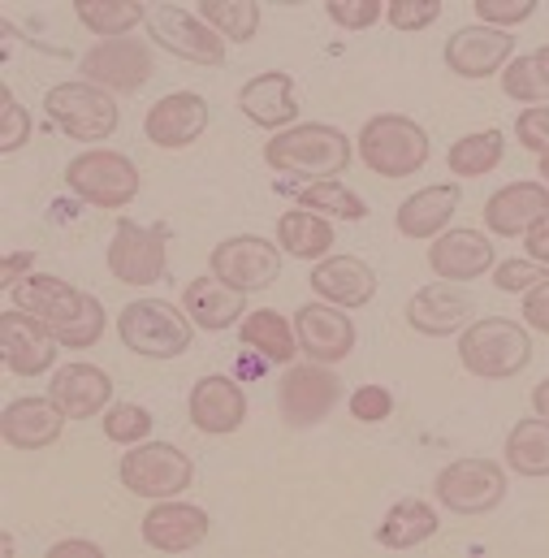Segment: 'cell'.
Returning <instances> with one entry per match:
<instances>
[{
  "label": "cell",
  "mask_w": 549,
  "mask_h": 558,
  "mask_svg": "<svg viewBox=\"0 0 549 558\" xmlns=\"http://www.w3.org/2000/svg\"><path fill=\"white\" fill-rule=\"evenodd\" d=\"M208 118H212V109H208L204 96H195V92H173V96H164V100H156V105L147 109L143 131H147V140L156 143V147L178 151V147H191V143L208 131Z\"/></svg>",
  "instance_id": "cell-18"
},
{
  "label": "cell",
  "mask_w": 549,
  "mask_h": 558,
  "mask_svg": "<svg viewBox=\"0 0 549 558\" xmlns=\"http://www.w3.org/2000/svg\"><path fill=\"white\" fill-rule=\"evenodd\" d=\"M459 199H463L459 182L424 186V191H415V195H407V199L399 204L394 226H399L403 239H441L446 226H450V217L459 213Z\"/></svg>",
  "instance_id": "cell-28"
},
{
  "label": "cell",
  "mask_w": 549,
  "mask_h": 558,
  "mask_svg": "<svg viewBox=\"0 0 549 558\" xmlns=\"http://www.w3.org/2000/svg\"><path fill=\"white\" fill-rule=\"evenodd\" d=\"M511 31H498V26H463L446 39V65L450 74L459 78H489L498 74L511 57Z\"/></svg>",
  "instance_id": "cell-19"
},
{
  "label": "cell",
  "mask_w": 549,
  "mask_h": 558,
  "mask_svg": "<svg viewBox=\"0 0 549 558\" xmlns=\"http://www.w3.org/2000/svg\"><path fill=\"white\" fill-rule=\"evenodd\" d=\"M549 281L546 265H537V260H507V265H498L493 269V286L502 290V294H528L533 286H541Z\"/></svg>",
  "instance_id": "cell-42"
},
{
  "label": "cell",
  "mask_w": 549,
  "mask_h": 558,
  "mask_svg": "<svg viewBox=\"0 0 549 558\" xmlns=\"http://www.w3.org/2000/svg\"><path fill=\"white\" fill-rule=\"evenodd\" d=\"M524 247H528V256H533L537 265H546L549 269V213L533 226V230H528V234H524Z\"/></svg>",
  "instance_id": "cell-49"
},
{
  "label": "cell",
  "mask_w": 549,
  "mask_h": 558,
  "mask_svg": "<svg viewBox=\"0 0 549 558\" xmlns=\"http://www.w3.org/2000/svg\"><path fill=\"white\" fill-rule=\"evenodd\" d=\"M390 412H394V395L386 386H359L351 395V416L359 424H381V420H390Z\"/></svg>",
  "instance_id": "cell-45"
},
{
  "label": "cell",
  "mask_w": 549,
  "mask_h": 558,
  "mask_svg": "<svg viewBox=\"0 0 549 558\" xmlns=\"http://www.w3.org/2000/svg\"><path fill=\"white\" fill-rule=\"evenodd\" d=\"M541 178H546V186H549V156H541Z\"/></svg>",
  "instance_id": "cell-52"
},
{
  "label": "cell",
  "mask_w": 549,
  "mask_h": 558,
  "mask_svg": "<svg viewBox=\"0 0 549 558\" xmlns=\"http://www.w3.org/2000/svg\"><path fill=\"white\" fill-rule=\"evenodd\" d=\"M199 17L221 39H234V44H247L260 31V4L256 0H199Z\"/></svg>",
  "instance_id": "cell-37"
},
{
  "label": "cell",
  "mask_w": 549,
  "mask_h": 558,
  "mask_svg": "<svg viewBox=\"0 0 549 558\" xmlns=\"http://www.w3.org/2000/svg\"><path fill=\"white\" fill-rule=\"evenodd\" d=\"M502 92L520 105H549V48L515 57L502 70Z\"/></svg>",
  "instance_id": "cell-36"
},
{
  "label": "cell",
  "mask_w": 549,
  "mask_h": 558,
  "mask_svg": "<svg viewBox=\"0 0 549 558\" xmlns=\"http://www.w3.org/2000/svg\"><path fill=\"white\" fill-rule=\"evenodd\" d=\"M239 109L265 126V131H290L294 118H298V105H294V78L285 70H269V74H256L252 83H243L239 92Z\"/></svg>",
  "instance_id": "cell-27"
},
{
  "label": "cell",
  "mask_w": 549,
  "mask_h": 558,
  "mask_svg": "<svg viewBox=\"0 0 549 558\" xmlns=\"http://www.w3.org/2000/svg\"><path fill=\"white\" fill-rule=\"evenodd\" d=\"M239 338L269 364H294L298 355V338H294V325L273 312V307H260V312H247V320L239 325Z\"/></svg>",
  "instance_id": "cell-30"
},
{
  "label": "cell",
  "mask_w": 549,
  "mask_h": 558,
  "mask_svg": "<svg viewBox=\"0 0 549 558\" xmlns=\"http://www.w3.org/2000/svg\"><path fill=\"white\" fill-rule=\"evenodd\" d=\"M182 307H186V316H191L199 329H212V333H217V329H230L239 316H247V312H243V294L217 278L186 281Z\"/></svg>",
  "instance_id": "cell-29"
},
{
  "label": "cell",
  "mask_w": 549,
  "mask_h": 558,
  "mask_svg": "<svg viewBox=\"0 0 549 558\" xmlns=\"http://www.w3.org/2000/svg\"><path fill=\"white\" fill-rule=\"evenodd\" d=\"M359 160L377 178H412L428 160V135L403 113H377L359 131Z\"/></svg>",
  "instance_id": "cell-4"
},
{
  "label": "cell",
  "mask_w": 549,
  "mask_h": 558,
  "mask_svg": "<svg viewBox=\"0 0 549 558\" xmlns=\"http://www.w3.org/2000/svg\"><path fill=\"white\" fill-rule=\"evenodd\" d=\"M169 269V230L118 221L109 243V274L126 286H156Z\"/></svg>",
  "instance_id": "cell-11"
},
{
  "label": "cell",
  "mask_w": 549,
  "mask_h": 558,
  "mask_svg": "<svg viewBox=\"0 0 549 558\" xmlns=\"http://www.w3.org/2000/svg\"><path fill=\"white\" fill-rule=\"evenodd\" d=\"M537 4H541V0H476V17H480L485 26L507 31V26L528 22V17L537 13Z\"/></svg>",
  "instance_id": "cell-43"
},
{
  "label": "cell",
  "mask_w": 549,
  "mask_h": 558,
  "mask_svg": "<svg viewBox=\"0 0 549 558\" xmlns=\"http://www.w3.org/2000/svg\"><path fill=\"white\" fill-rule=\"evenodd\" d=\"M74 13L100 39H126L138 22H147V4L138 0H74Z\"/></svg>",
  "instance_id": "cell-33"
},
{
  "label": "cell",
  "mask_w": 549,
  "mask_h": 558,
  "mask_svg": "<svg viewBox=\"0 0 549 558\" xmlns=\"http://www.w3.org/2000/svg\"><path fill=\"white\" fill-rule=\"evenodd\" d=\"M78 70H83V83H91L100 92H126V96H135V92H143L151 83L156 57L138 39H100L83 57Z\"/></svg>",
  "instance_id": "cell-14"
},
{
  "label": "cell",
  "mask_w": 549,
  "mask_h": 558,
  "mask_svg": "<svg viewBox=\"0 0 549 558\" xmlns=\"http://www.w3.org/2000/svg\"><path fill=\"white\" fill-rule=\"evenodd\" d=\"M57 338L35 320L26 316L22 307H4L0 312V360L9 373L17 377H44L57 368Z\"/></svg>",
  "instance_id": "cell-15"
},
{
  "label": "cell",
  "mask_w": 549,
  "mask_h": 558,
  "mask_svg": "<svg viewBox=\"0 0 549 558\" xmlns=\"http://www.w3.org/2000/svg\"><path fill=\"white\" fill-rule=\"evenodd\" d=\"M208 529H212L208 511L195 502H178V498H160L143 515V542L160 555H186V550L204 546Z\"/></svg>",
  "instance_id": "cell-17"
},
{
  "label": "cell",
  "mask_w": 549,
  "mask_h": 558,
  "mask_svg": "<svg viewBox=\"0 0 549 558\" xmlns=\"http://www.w3.org/2000/svg\"><path fill=\"white\" fill-rule=\"evenodd\" d=\"M70 555H83V558H105V550L96 542H57L48 546V558H70Z\"/></svg>",
  "instance_id": "cell-50"
},
{
  "label": "cell",
  "mask_w": 549,
  "mask_h": 558,
  "mask_svg": "<svg viewBox=\"0 0 549 558\" xmlns=\"http://www.w3.org/2000/svg\"><path fill=\"white\" fill-rule=\"evenodd\" d=\"M118 476L131 494L160 502V498H178L182 489H191L195 463L169 441H143V446H131V454H122Z\"/></svg>",
  "instance_id": "cell-8"
},
{
  "label": "cell",
  "mask_w": 549,
  "mask_h": 558,
  "mask_svg": "<svg viewBox=\"0 0 549 558\" xmlns=\"http://www.w3.org/2000/svg\"><path fill=\"white\" fill-rule=\"evenodd\" d=\"M437 498L454 515H489L507 498V472L493 459H454L437 472Z\"/></svg>",
  "instance_id": "cell-10"
},
{
  "label": "cell",
  "mask_w": 549,
  "mask_h": 558,
  "mask_svg": "<svg viewBox=\"0 0 549 558\" xmlns=\"http://www.w3.org/2000/svg\"><path fill=\"white\" fill-rule=\"evenodd\" d=\"M507 463L520 476H549V420H520L507 433Z\"/></svg>",
  "instance_id": "cell-34"
},
{
  "label": "cell",
  "mask_w": 549,
  "mask_h": 558,
  "mask_svg": "<svg viewBox=\"0 0 549 558\" xmlns=\"http://www.w3.org/2000/svg\"><path fill=\"white\" fill-rule=\"evenodd\" d=\"M298 208L325 213V217H338V221H364L368 217L364 199L351 186H342L338 178H325V182H312L307 191H298Z\"/></svg>",
  "instance_id": "cell-38"
},
{
  "label": "cell",
  "mask_w": 549,
  "mask_h": 558,
  "mask_svg": "<svg viewBox=\"0 0 549 558\" xmlns=\"http://www.w3.org/2000/svg\"><path fill=\"white\" fill-rule=\"evenodd\" d=\"M44 109L52 118V126H61V135L78 143H105L118 131V105L109 92L91 87V83H57L44 96Z\"/></svg>",
  "instance_id": "cell-7"
},
{
  "label": "cell",
  "mask_w": 549,
  "mask_h": 558,
  "mask_svg": "<svg viewBox=\"0 0 549 558\" xmlns=\"http://www.w3.org/2000/svg\"><path fill=\"white\" fill-rule=\"evenodd\" d=\"M428 269L441 281H472L493 269V243L480 230H446L428 247Z\"/></svg>",
  "instance_id": "cell-24"
},
{
  "label": "cell",
  "mask_w": 549,
  "mask_h": 558,
  "mask_svg": "<svg viewBox=\"0 0 549 558\" xmlns=\"http://www.w3.org/2000/svg\"><path fill=\"white\" fill-rule=\"evenodd\" d=\"M65 186L78 199L113 213V208H126L138 195V169L131 156H122L113 147H91L65 165Z\"/></svg>",
  "instance_id": "cell-6"
},
{
  "label": "cell",
  "mask_w": 549,
  "mask_h": 558,
  "mask_svg": "<svg viewBox=\"0 0 549 558\" xmlns=\"http://www.w3.org/2000/svg\"><path fill=\"white\" fill-rule=\"evenodd\" d=\"M294 338L298 351L316 364H342L355 351V325L333 303H303L294 312Z\"/></svg>",
  "instance_id": "cell-16"
},
{
  "label": "cell",
  "mask_w": 549,
  "mask_h": 558,
  "mask_svg": "<svg viewBox=\"0 0 549 558\" xmlns=\"http://www.w3.org/2000/svg\"><path fill=\"white\" fill-rule=\"evenodd\" d=\"M437 533V511L424 502V498H403L386 511L381 529H377V542L386 550H415L424 546L428 537Z\"/></svg>",
  "instance_id": "cell-32"
},
{
  "label": "cell",
  "mask_w": 549,
  "mask_h": 558,
  "mask_svg": "<svg viewBox=\"0 0 549 558\" xmlns=\"http://www.w3.org/2000/svg\"><path fill=\"white\" fill-rule=\"evenodd\" d=\"M147 31L164 52H173L182 61H195V65H221L225 61V39L191 9L151 4L147 9Z\"/></svg>",
  "instance_id": "cell-12"
},
{
  "label": "cell",
  "mask_w": 549,
  "mask_h": 558,
  "mask_svg": "<svg viewBox=\"0 0 549 558\" xmlns=\"http://www.w3.org/2000/svg\"><path fill=\"white\" fill-rule=\"evenodd\" d=\"M386 17L399 31H424L441 17V0H386Z\"/></svg>",
  "instance_id": "cell-44"
},
{
  "label": "cell",
  "mask_w": 549,
  "mask_h": 558,
  "mask_svg": "<svg viewBox=\"0 0 549 558\" xmlns=\"http://www.w3.org/2000/svg\"><path fill=\"white\" fill-rule=\"evenodd\" d=\"M151 433V412L138 408V403H118L105 412V437L109 441H122V446H135Z\"/></svg>",
  "instance_id": "cell-39"
},
{
  "label": "cell",
  "mask_w": 549,
  "mask_h": 558,
  "mask_svg": "<svg viewBox=\"0 0 549 558\" xmlns=\"http://www.w3.org/2000/svg\"><path fill=\"white\" fill-rule=\"evenodd\" d=\"M342 399V381L329 364H290L277 381V412L290 428H312L320 420H329V412Z\"/></svg>",
  "instance_id": "cell-9"
},
{
  "label": "cell",
  "mask_w": 549,
  "mask_h": 558,
  "mask_svg": "<svg viewBox=\"0 0 549 558\" xmlns=\"http://www.w3.org/2000/svg\"><path fill=\"white\" fill-rule=\"evenodd\" d=\"M277 247L298 256V260H325L333 247V226L320 213H303V208L281 213L277 217Z\"/></svg>",
  "instance_id": "cell-31"
},
{
  "label": "cell",
  "mask_w": 549,
  "mask_h": 558,
  "mask_svg": "<svg viewBox=\"0 0 549 558\" xmlns=\"http://www.w3.org/2000/svg\"><path fill=\"white\" fill-rule=\"evenodd\" d=\"M533 408H537V416H546L549 420V377L533 390Z\"/></svg>",
  "instance_id": "cell-51"
},
{
  "label": "cell",
  "mask_w": 549,
  "mask_h": 558,
  "mask_svg": "<svg viewBox=\"0 0 549 558\" xmlns=\"http://www.w3.org/2000/svg\"><path fill=\"white\" fill-rule=\"evenodd\" d=\"M546 213H549L546 182H511V186H498L485 199V226L493 234H502V239L528 234Z\"/></svg>",
  "instance_id": "cell-23"
},
{
  "label": "cell",
  "mask_w": 549,
  "mask_h": 558,
  "mask_svg": "<svg viewBox=\"0 0 549 558\" xmlns=\"http://www.w3.org/2000/svg\"><path fill=\"white\" fill-rule=\"evenodd\" d=\"M476 316V303L454 286V281H441V286H424L415 290L412 303H407V325L424 338H450V333H463Z\"/></svg>",
  "instance_id": "cell-21"
},
{
  "label": "cell",
  "mask_w": 549,
  "mask_h": 558,
  "mask_svg": "<svg viewBox=\"0 0 549 558\" xmlns=\"http://www.w3.org/2000/svg\"><path fill=\"white\" fill-rule=\"evenodd\" d=\"M502 156H507V135L502 131H476V135H463L450 147L446 165L459 178H485L502 165Z\"/></svg>",
  "instance_id": "cell-35"
},
{
  "label": "cell",
  "mask_w": 549,
  "mask_h": 558,
  "mask_svg": "<svg viewBox=\"0 0 549 558\" xmlns=\"http://www.w3.org/2000/svg\"><path fill=\"white\" fill-rule=\"evenodd\" d=\"M459 360L472 377L502 381L533 364V338L520 320L507 316H480L459 333Z\"/></svg>",
  "instance_id": "cell-2"
},
{
  "label": "cell",
  "mask_w": 549,
  "mask_h": 558,
  "mask_svg": "<svg viewBox=\"0 0 549 558\" xmlns=\"http://www.w3.org/2000/svg\"><path fill=\"white\" fill-rule=\"evenodd\" d=\"M515 140L524 143L528 151H537V156H549V105H537V109H524L520 113Z\"/></svg>",
  "instance_id": "cell-46"
},
{
  "label": "cell",
  "mask_w": 549,
  "mask_h": 558,
  "mask_svg": "<svg viewBox=\"0 0 549 558\" xmlns=\"http://www.w3.org/2000/svg\"><path fill=\"white\" fill-rule=\"evenodd\" d=\"M265 160L277 173H298V178L325 182L351 165V140L338 126L303 122V126H290V131L273 135L265 147Z\"/></svg>",
  "instance_id": "cell-3"
},
{
  "label": "cell",
  "mask_w": 549,
  "mask_h": 558,
  "mask_svg": "<svg viewBox=\"0 0 549 558\" xmlns=\"http://www.w3.org/2000/svg\"><path fill=\"white\" fill-rule=\"evenodd\" d=\"M195 320L186 312H178L173 303L164 299H138V303H126L122 316H118V333L122 342L135 351V355H147V360H178L182 351H191V329Z\"/></svg>",
  "instance_id": "cell-5"
},
{
  "label": "cell",
  "mask_w": 549,
  "mask_h": 558,
  "mask_svg": "<svg viewBox=\"0 0 549 558\" xmlns=\"http://www.w3.org/2000/svg\"><path fill=\"white\" fill-rule=\"evenodd\" d=\"M186 408H191V424L199 433L225 437V433H239L243 428V420H247V395H243L239 377L212 373V377H199L195 381Z\"/></svg>",
  "instance_id": "cell-20"
},
{
  "label": "cell",
  "mask_w": 549,
  "mask_h": 558,
  "mask_svg": "<svg viewBox=\"0 0 549 558\" xmlns=\"http://www.w3.org/2000/svg\"><path fill=\"white\" fill-rule=\"evenodd\" d=\"M524 320L537 329V333H549V281L533 286L524 294Z\"/></svg>",
  "instance_id": "cell-47"
},
{
  "label": "cell",
  "mask_w": 549,
  "mask_h": 558,
  "mask_svg": "<svg viewBox=\"0 0 549 558\" xmlns=\"http://www.w3.org/2000/svg\"><path fill=\"white\" fill-rule=\"evenodd\" d=\"M26 140H30V118L13 100V92L0 87V151H17Z\"/></svg>",
  "instance_id": "cell-41"
},
{
  "label": "cell",
  "mask_w": 549,
  "mask_h": 558,
  "mask_svg": "<svg viewBox=\"0 0 549 558\" xmlns=\"http://www.w3.org/2000/svg\"><path fill=\"white\" fill-rule=\"evenodd\" d=\"M325 13L342 31H368L386 13V0H325Z\"/></svg>",
  "instance_id": "cell-40"
},
{
  "label": "cell",
  "mask_w": 549,
  "mask_h": 558,
  "mask_svg": "<svg viewBox=\"0 0 549 558\" xmlns=\"http://www.w3.org/2000/svg\"><path fill=\"white\" fill-rule=\"evenodd\" d=\"M30 269H35V252H30V247H26V252H9V256H4V269H0V286L13 290L17 281L30 278Z\"/></svg>",
  "instance_id": "cell-48"
},
{
  "label": "cell",
  "mask_w": 549,
  "mask_h": 558,
  "mask_svg": "<svg viewBox=\"0 0 549 558\" xmlns=\"http://www.w3.org/2000/svg\"><path fill=\"white\" fill-rule=\"evenodd\" d=\"M307 281L320 294V303H333V307H364L377 294V274L359 256H325L316 260Z\"/></svg>",
  "instance_id": "cell-25"
},
{
  "label": "cell",
  "mask_w": 549,
  "mask_h": 558,
  "mask_svg": "<svg viewBox=\"0 0 549 558\" xmlns=\"http://www.w3.org/2000/svg\"><path fill=\"white\" fill-rule=\"evenodd\" d=\"M48 399L70 420H91L96 412H109L113 399V377L96 364H61L52 373Z\"/></svg>",
  "instance_id": "cell-22"
},
{
  "label": "cell",
  "mask_w": 549,
  "mask_h": 558,
  "mask_svg": "<svg viewBox=\"0 0 549 558\" xmlns=\"http://www.w3.org/2000/svg\"><path fill=\"white\" fill-rule=\"evenodd\" d=\"M65 412L44 395V399H13L0 416V437L13 446V450H44L61 437L65 428Z\"/></svg>",
  "instance_id": "cell-26"
},
{
  "label": "cell",
  "mask_w": 549,
  "mask_h": 558,
  "mask_svg": "<svg viewBox=\"0 0 549 558\" xmlns=\"http://www.w3.org/2000/svg\"><path fill=\"white\" fill-rule=\"evenodd\" d=\"M13 307H22L26 316H35L61 347L70 351H87L100 342L105 333V307L96 294L70 286V281L52 278V274H30L26 281L13 286Z\"/></svg>",
  "instance_id": "cell-1"
},
{
  "label": "cell",
  "mask_w": 549,
  "mask_h": 558,
  "mask_svg": "<svg viewBox=\"0 0 549 558\" xmlns=\"http://www.w3.org/2000/svg\"><path fill=\"white\" fill-rule=\"evenodd\" d=\"M208 269L212 278L234 286L239 294H252V290H265L273 286L281 274V247L260 239V234H234L225 243L212 247L208 256Z\"/></svg>",
  "instance_id": "cell-13"
}]
</instances>
